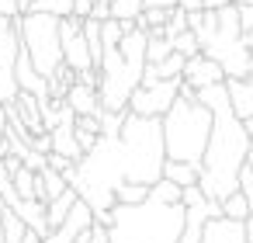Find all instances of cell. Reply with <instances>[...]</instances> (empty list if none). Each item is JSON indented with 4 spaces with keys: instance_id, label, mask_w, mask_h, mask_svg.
<instances>
[{
    "instance_id": "cell-1",
    "label": "cell",
    "mask_w": 253,
    "mask_h": 243,
    "mask_svg": "<svg viewBox=\"0 0 253 243\" xmlns=\"http://www.w3.org/2000/svg\"><path fill=\"white\" fill-rule=\"evenodd\" d=\"M198 101L211 111V139H208V149H205V160H201V181H198V188H201V194L208 201L222 205L229 194L239 191V177L246 170L253 136L246 132L243 118L232 111L225 84L198 91Z\"/></svg>"
},
{
    "instance_id": "cell-2",
    "label": "cell",
    "mask_w": 253,
    "mask_h": 243,
    "mask_svg": "<svg viewBox=\"0 0 253 243\" xmlns=\"http://www.w3.org/2000/svg\"><path fill=\"white\" fill-rule=\"evenodd\" d=\"M146 46H149V32L132 28L125 32L118 49H104V63L97 70L101 111H128V101L146 73Z\"/></svg>"
},
{
    "instance_id": "cell-3",
    "label": "cell",
    "mask_w": 253,
    "mask_h": 243,
    "mask_svg": "<svg viewBox=\"0 0 253 243\" xmlns=\"http://www.w3.org/2000/svg\"><path fill=\"white\" fill-rule=\"evenodd\" d=\"M160 122H163V149H167V160L201 167L205 149H208V139H211V111L198 101V94L187 84H184L180 97L173 101V108Z\"/></svg>"
},
{
    "instance_id": "cell-4",
    "label": "cell",
    "mask_w": 253,
    "mask_h": 243,
    "mask_svg": "<svg viewBox=\"0 0 253 243\" xmlns=\"http://www.w3.org/2000/svg\"><path fill=\"white\" fill-rule=\"evenodd\" d=\"M59 18L49 14H21L18 18V32H21V46L32 59V66L39 70V77L56 80L63 63V35H59Z\"/></svg>"
},
{
    "instance_id": "cell-5",
    "label": "cell",
    "mask_w": 253,
    "mask_h": 243,
    "mask_svg": "<svg viewBox=\"0 0 253 243\" xmlns=\"http://www.w3.org/2000/svg\"><path fill=\"white\" fill-rule=\"evenodd\" d=\"M21 32L18 18H0V101L14 104L18 101V56H21Z\"/></svg>"
},
{
    "instance_id": "cell-6",
    "label": "cell",
    "mask_w": 253,
    "mask_h": 243,
    "mask_svg": "<svg viewBox=\"0 0 253 243\" xmlns=\"http://www.w3.org/2000/svg\"><path fill=\"white\" fill-rule=\"evenodd\" d=\"M180 91H184V80H156V84H142V87L132 94L128 111L139 115V118H163V115L173 108V101L180 97Z\"/></svg>"
},
{
    "instance_id": "cell-7",
    "label": "cell",
    "mask_w": 253,
    "mask_h": 243,
    "mask_svg": "<svg viewBox=\"0 0 253 243\" xmlns=\"http://www.w3.org/2000/svg\"><path fill=\"white\" fill-rule=\"evenodd\" d=\"M59 35H63V63H66V70H70L77 80L97 73V70H94V59H90V49H87V39H84V21L66 18V21L59 25Z\"/></svg>"
},
{
    "instance_id": "cell-8",
    "label": "cell",
    "mask_w": 253,
    "mask_h": 243,
    "mask_svg": "<svg viewBox=\"0 0 253 243\" xmlns=\"http://www.w3.org/2000/svg\"><path fill=\"white\" fill-rule=\"evenodd\" d=\"M94 226H97V219H94L90 205H87V201H77V205H73V212L66 215V222H63L59 229H52V233L45 236V243H73L77 236L90 233Z\"/></svg>"
},
{
    "instance_id": "cell-9",
    "label": "cell",
    "mask_w": 253,
    "mask_h": 243,
    "mask_svg": "<svg viewBox=\"0 0 253 243\" xmlns=\"http://www.w3.org/2000/svg\"><path fill=\"white\" fill-rule=\"evenodd\" d=\"M184 84L198 94V91H205V87L225 84V73H222V66H218L215 59H208V56H194V59H187V66H184Z\"/></svg>"
},
{
    "instance_id": "cell-10",
    "label": "cell",
    "mask_w": 253,
    "mask_h": 243,
    "mask_svg": "<svg viewBox=\"0 0 253 243\" xmlns=\"http://www.w3.org/2000/svg\"><path fill=\"white\" fill-rule=\"evenodd\" d=\"M225 91H229L232 111L243 118L246 132L253 136V66H250V77L246 80H225Z\"/></svg>"
},
{
    "instance_id": "cell-11",
    "label": "cell",
    "mask_w": 253,
    "mask_h": 243,
    "mask_svg": "<svg viewBox=\"0 0 253 243\" xmlns=\"http://www.w3.org/2000/svg\"><path fill=\"white\" fill-rule=\"evenodd\" d=\"M66 104L73 108L77 118H97V115H101V94H97V84L73 80V87H70V94H66Z\"/></svg>"
},
{
    "instance_id": "cell-12",
    "label": "cell",
    "mask_w": 253,
    "mask_h": 243,
    "mask_svg": "<svg viewBox=\"0 0 253 243\" xmlns=\"http://www.w3.org/2000/svg\"><path fill=\"white\" fill-rule=\"evenodd\" d=\"M201 243H246V222H236V219L215 215V219L205 222V229H201Z\"/></svg>"
},
{
    "instance_id": "cell-13",
    "label": "cell",
    "mask_w": 253,
    "mask_h": 243,
    "mask_svg": "<svg viewBox=\"0 0 253 243\" xmlns=\"http://www.w3.org/2000/svg\"><path fill=\"white\" fill-rule=\"evenodd\" d=\"M66 191H70V184H66V177H63L59 170H52V167L39 170V177H35V198H39L42 205L56 201V198L66 194Z\"/></svg>"
},
{
    "instance_id": "cell-14",
    "label": "cell",
    "mask_w": 253,
    "mask_h": 243,
    "mask_svg": "<svg viewBox=\"0 0 253 243\" xmlns=\"http://www.w3.org/2000/svg\"><path fill=\"white\" fill-rule=\"evenodd\" d=\"M77 201H80V194L70 188L66 194H59L56 201H49V205H45V222H49V233H52V229H59V226L66 222V215L73 212V205H77Z\"/></svg>"
},
{
    "instance_id": "cell-15",
    "label": "cell",
    "mask_w": 253,
    "mask_h": 243,
    "mask_svg": "<svg viewBox=\"0 0 253 243\" xmlns=\"http://www.w3.org/2000/svg\"><path fill=\"white\" fill-rule=\"evenodd\" d=\"M163 177L170 181V184H177V188H198V181H201V167H191V163H173V160H167V167H163Z\"/></svg>"
},
{
    "instance_id": "cell-16",
    "label": "cell",
    "mask_w": 253,
    "mask_h": 243,
    "mask_svg": "<svg viewBox=\"0 0 253 243\" xmlns=\"http://www.w3.org/2000/svg\"><path fill=\"white\" fill-rule=\"evenodd\" d=\"M146 4L142 0H111V21H122V25H139Z\"/></svg>"
},
{
    "instance_id": "cell-17",
    "label": "cell",
    "mask_w": 253,
    "mask_h": 243,
    "mask_svg": "<svg viewBox=\"0 0 253 243\" xmlns=\"http://www.w3.org/2000/svg\"><path fill=\"white\" fill-rule=\"evenodd\" d=\"M167 56H173V42L163 32H149V46H146V66L163 63Z\"/></svg>"
},
{
    "instance_id": "cell-18",
    "label": "cell",
    "mask_w": 253,
    "mask_h": 243,
    "mask_svg": "<svg viewBox=\"0 0 253 243\" xmlns=\"http://www.w3.org/2000/svg\"><path fill=\"white\" fill-rule=\"evenodd\" d=\"M28 14H49V18L66 21V18H73V0H35Z\"/></svg>"
},
{
    "instance_id": "cell-19",
    "label": "cell",
    "mask_w": 253,
    "mask_h": 243,
    "mask_svg": "<svg viewBox=\"0 0 253 243\" xmlns=\"http://www.w3.org/2000/svg\"><path fill=\"white\" fill-rule=\"evenodd\" d=\"M149 198L160 201V205H184V188H177V184H170V181L163 177V181H156V184L149 188Z\"/></svg>"
},
{
    "instance_id": "cell-20",
    "label": "cell",
    "mask_w": 253,
    "mask_h": 243,
    "mask_svg": "<svg viewBox=\"0 0 253 243\" xmlns=\"http://www.w3.org/2000/svg\"><path fill=\"white\" fill-rule=\"evenodd\" d=\"M11 177H14V191H18V198H21V201H39V198H35V177H39L35 170H28V167L21 163Z\"/></svg>"
},
{
    "instance_id": "cell-21",
    "label": "cell",
    "mask_w": 253,
    "mask_h": 243,
    "mask_svg": "<svg viewBox=\"0 0 253 243\" xmlns=\"http://www.w3.org/2000/svg\"><path fill=\"white\" fill-rule=\"evenodd\" d=\"M222 215H225V219H236V222H246V219H250V201H246V194H243V191L229 194V198L222 201Z\"/></svg>"
},
{
    "instance_id": "cell-22",
    "label": "cell",
    "mask_w": 253,
    "mask_h": 243,
    "mask_svg": "<svg viewBox=\"0 0 253 243\" xmlns=\"http://www.w3.org/2000/svg\"><path fill=\"white\" fill-rule=\"evenodd\" d=\"M115 198H118V205H142V201H149V188L146 184H122L115 191Z\"/></svg>"
},
{
    "instance_id": "cell-23",
    "label": "cell",
    "mask_w": 253,
    "mask_h": 243,
    "mask_svg": "<svg viewBox=\"0 0 253 243\" xmlns=\"http://www.w3.org/2000/svg\"><path fill=\"white\" fill-rule=\"evenodd\" d=\"M170 42H173V52H177V56H184V59L201 56V42L194 39V32H184V35H177V39H170Z\"/></svg>"
},
{
    "instance_id": "cell-24",
    "label": "cell",
    "mask_w": 253,
    "mask_h": 243,
    "mask_svg": "<svg viewBox=\"0 0 253 243\" xmlns=\"http://www.w3.org/2000/svg\"><path fill=\"white\" fill-rule=\"evenodd\" d=\"M184 32H191V28H187V11L173 7V11H170V21H167V28H163V35H167V39H177V35H184Z\"/></svg>"
},
{
    "instance_id": "cell-25",
    "label": "cell",
    "mask_w": 253,
    "mask_h": 243,
    "mask_svg": "<svg viewBox=\"0 0 253 243\" xmlns=\"http://www.w3.org/2000/svg\"><path fill=\"white\" fill-rule=\"evenodd\" d=\"M94 4H97V0H73V18H77V21L94 18Z\"/></svg>"
},
{
    "instance_id": "cell-26",
    "label": "cell",
    "mask_w": 253,
    "mask_h": 243,
    "mask_svg": "<svg viewBox=\"0 0 253 243\" xmlns=\"http://www.w3.org/2000/svg\"><path fill=\"white\" fill-rule=\"evenodd\" d=\"M236 7H239V28H243V35L253 32V4H236Z\"/></svg>"
},
{
    "instance_id": "cell-27",
    "label": "cell",
    "mask_w": 253,
    "mask_h": 243,
    "mask_svg": "<svg viewBox=\"0 0 253 243\" xmlns=\"http://www.w3.org/2000/svg\"><path fill=\"white\" fill-rule=\"evenodd\" d=\"M0 18H21V11H18V0H0Z\"/></svg>"
},
{
    "instance_id": "cell-28",
    "label": "cell",
    "mask_w": 253,
    "mask_h": 243,
    "mask_svg": "<svg viewBox=\"0 0 253 243\" xmlns=\"http://www.w3.org/2000/svg\"><path fill=\"white\" fill-rule=\"evenodd\" d=\"M177 7L187 14H198V11H205V0H177Z\"/></svg>"
},
{
    "instance_id": "cell-29",
    "label": "cell",
    "mask_w": 253,
    "mask_h": 243,
    "mask_svg": "<svg viewBox=\"0 0 253 243\" xmlns=\"http://www.w3.org/2000/svg\"><path fill=\"white\" fill-rule=\"evenodd\" d=\"M7 129H11V115H7V104L0 101V143H4V136H7Z\"/></svg>"
},
{
    "instance_id": "cell-30",
    "label": "cell",
    "mask_w": 253,
    "mask_h": 243,
    "mask_svg": "<svg viewBox=\"0 0 253 243\" xmlns=\"http://www.w3.org/2000/svg\"><path fill=\"white\" fill-rule=\"evenodd\" d=\"M142 4H146V11H149V7H156V11H173L177 0H142Z\"/></svg>"
},
{
    "instance_id": "cell-31",
    "label": "cell",
    "mask_w": 253,
    "mask_h": 243,
    "mask_svg": "<svg viewBox=\"0 0 253 243\" xmlns=\"http://www.w3.org/2000/svg\"><path fill=\"white\" fill-rule=\"evenodd\" d=\"M90 243H111V240H108V229H104V226H94V233H90Z\"/></svg>"
},
{
    "instance_id": "cell-32",
    "label": "cell",
    "mask_w": 253,
    "mask_h": 243,
    "mask_svg": "<svg viewBox=\"0 0 253 243\" xmlns=\"http://www.w3.org/2000/svg\"><path fill=\"white\" fill-rule=\"evenodd\" d=\"M229 4H236V0H205V11H222Z\"/></svg>"
},
{
    "instance_id": "cell-33",
    "label": "cell",
    "mask_w": 253,
    "mask_h": 243,
    "mask_svg": "<svg viewBox=\"0 0 253 243\" xmlns=\"http://www.w3.org/2000/svg\"><path fill=\"white\" fill-rule=\"evenodd\" d=\"M32 4H35V0H18V11H21V14H28V11H32Z\"/></svg>"
},
{
    "instance_id": "cell-34",
    "label": "cell",
    "mask_w": 253,
    "mask_h": 243,
    "mask_svg": "<svg viewBox=\"0 0 253 243\" xmlns=\"http://www.w3.org/2000/svg\"><path fill=\"white\" fill-rule=\"evenodd\" d=\"M246 243H253V215L246 219Z\"/></svg>"
},
{
    "instance_id": "cell-35",
    "label": "cell",
    "mask_w": 253,
    "mask_h": 243,
    "mask_svg": "<svg viewBox=\"0 0 253 243\" xmlns=\"http://www.w3.org/2000/svg\"><path fill=\"white\" fill-rule=\"evenodd\" d=\"M243 46H246V49L253 52V32H246V35H243Z\"/></svg>"
},
{
    "instance_id": "cell-36",
    "label": "cell",
    "mask_w": 253,
    "mask_h": 243,
    "mask_svg": "<svg viewBox=\"0 0 253 243\" xmlns=\"http://www.w3.org/2000/svg\"><path fill=\"white\" fill-rule=\"evenodd\" d=\"M236 4H253V0H236Z\"/></svg>"
}]
</instances>
